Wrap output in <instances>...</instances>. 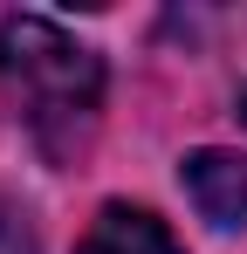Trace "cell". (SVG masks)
<instances>
[{"instance_id":"cell-1","label":"cell","mask_w":247,"mask_h":254,"mask_svg":"<svg viewBox=\"0 0 247 254\" xmlns=\"http://www.w3.org/2000/svg\"><path fill=\"white\" fill-rule=\"evenodd\" d=\"M0 96L48 158L82 151L103 110V55L41 14L0 21Z\"/></svg>"},{"instance_id":"cell-2","label":"cell","mask_w":247,"mask_h":254,"mask_svg":"<svg viewBox=\"0 0 247 254\" xmlns=\"http://www.w3.org/2000/svg\"><path fill=\"white\" fill-rule=\"evenodd\" d=\"M185 192L213 227H241L247 220V158L234 151H192L185 158Z\"/></svg>"},{"instance_id":"cell-3","label":"cell","mask_w":247,"mask_h":254,"mask_svg":"<svg viewBox=\"0 0 247 254\" xmlns=\"http://www.w3.org/2000/svg\"><path fill=\"white\" fill-rule=\"evenodd\" d=\"M76 254H185V248L172 241V227H165L158 213H144V206H103Z\"/></svg>"},{"instance_id":"cell-4","label":"cell","mask_w":247,"mask_h":254,"mask_svg":"<svg viewBox=\"0 0 247 254\" xmlns=\"http://www.w3.org/2000/svg\"><path fill=\"white\" fill-rule=\"evenodd\" d=\"M0 254H35V241H28V227H21V213L0 199Z\"/></svg>"},{"instance_id":"cell-5","label":"cell","mask_w":247,"mask_h":254,"mask_svg":"<svg viewBox=\"0 0 247 254\" xmlns=\"http://www.w3.org/2000/svg\"><path fill=\"white\" fill-rule=\"evenodd\" d=\"M241 117H247V96H241Z\"/></svg>"}]
</instances>
